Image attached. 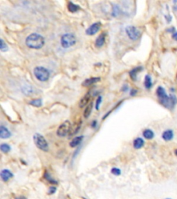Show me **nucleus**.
<instances>
[{"instance_id":"obj_1","label":"nucleus","mask_w":177,"mask_h":199,"mask_svg":"<svg viewBox=\"0 0 177 199\" xmlns=\"http://www.w3.org/2000/svg\"><path fill=\"white\" fill-rule=\"evenodd\" d=\"M156 94L160 102L163 105L164 107L168 109H172L174 107L176 102V98L174 95L168 96L166 94L165 90L163 87H158L156 90Z\"/></svg>"},{"instance_id":"obj_2","label":"nucleus","mask_w":177,"mask_h":199,"mask_svg":"<svg viewBox=\"0 0 177 199\" xmlns=\"http://www.w3.org/2000/svg\"><path fill=\"white\" fill-rule=\"evenodd\" d=\"M45 39L44 37L37 33H32L26 39V46L33 49H40L44 46Z\"/></svg>"},{"instance_id":"obj_3","label":"nucleus","mask_w":177,"mask_h":199,"mask_svg":"<svg viewBox=\"0 0 177 199\" xmlns=\"http://www.w3.org/2000/svg\"><path fill=\"white\" fill-rule=\"evenodd\" d=\"M33 141L35 145L39 149L43 151V152H47L49 149V144H48L47 140L42 135L38 133H35L33 136Z\"/></svg>"},{"instance_id":"obj_4","label":"nucleus","mask_w":177,"mask_h":199,"mask_svg":"<svg viewBox=\"0 0 177 199\" xmlns=\"http://www.w3.org/2000/svg\"><path fill=\"white\" fill-rule=\"evenodd\" d=\"M35 77L41 82H46L49 79L50 73L48 69L43 67H35L33 70Z\"/></svg>"},{"instance_id":"obj_5","label":"nucleus","mask_w":177,"mask_h":199,"mask_svg":"<svg viewBox=\"0 0 177 199\" xmlns=\"http://www.w3.org/2000/svg\"><path fill=\"white\" fill-rule=\"evenodd\" d=\"M60 43L64 49H68L75 45L76 43V37L71 33H66L63 35L60 39Z\"/></svg>"},{"instance_id":"obj_6","label":"nucleus","mask_w":177,"mask_h":199,"mask_svg":"<svg viewBox=\"0 0 177 199\" xmlns=\"http://www.w3.org/2000/svg\"><path fill=\"white\" fill-rule=\"evenodd\" d=\"M72 125L69 120H66L59 126L57 130V135L59 137H65L71 133Z\"/></svg>"},{"instance_id":"obj_7","label":"nucleus","mask_w":177,"mask_h":199,"mask_svg":"<svg viewBox=\"0 0 177 199\" xmlns=\"http://www.w3.org/2000/svg\"><path fill=\"white\" fill-rule=\"evenodd\" d=\"M126 33L131 40L136 41L141 36V32L137 28L133 26H129L125 29Z\"/></svg>"},{"instance_id":"obj_8","label":"nucleus","mask_w":177,"mask_h":199,"mask_svg":"<svg viewBox=\"0 0 177 199\" xmlns=\"http://www.w3.org/2000/svg\"><path fill=\"white\" fill-rule=\"evenodd\" d=\"M101 28V23L99 22H95V23L93 24L86 30V34L88 35H93L100 31Z\"/></svg>"},{"instance_id":"obj_9","label":"nucleus","mask_w":177,"mask_h":199,"mask_svg":"<svg viewBox=\"0 0 177 199\" xmlns=\"http://www.w3.org/2000/svg\"><path fill=\"white\" fill-rule=\"evenodd\" d=\"M106 36H107L106 33H105V32L102 33H101L99 36L97 37L96 39H95V46L96 48H98V49H100V48L104 46V44L105 43V40H106Z\"/></svg>"},{"instance_id":"obj_10","label":"nucleus","mask_w":177,"mask_h":199,"mask_svg":"<svg viewBox=\"0 0 177 199\" xmlns=\"http://www.w3.org/2000/svg\"><path fill=\"white\" fill-rule=\"evenodd\" d=\"M1 178L4 182H8V181L13 177V173L9 170H3L1 172Z\"/></svg>"},{"instance_id":"obj_11","label":"nucleus","mask_w":177,"mask_h":199,"mask_svg":"<svg viewBox=\"0 0 177 199\" xmlns=\"http://www.w3.org/2000/svg\"><path fill=\"white\" fill-rule=\"evenodd\" d=\"M100 81V77H92L88 78V79L85 80L84 82H82V86L85 87H89L91 85H92L95 83H97L98 82Z\"/></svg>"},{"instance_id":"obj_12","label":"nucleus","mask_w":177,"mask_h":199,"mask_svg":"<svg viewBox=\"0 0 177 199\" xmlns=\"http://www.w3.org/2000/svg\"><path fill=\"white\" fill-rule=\"evenodd\" d=\"M11 136V133L10 132V131L4 126H1V127H0V138L2 139H7Z\"/></svg>"},{"instance_id":"obj_13","label":"nucleus","mask_w":177,"mask_h":199,"mask_svg":"<svg viewBox=\"0 0 177 199\" xmlns=\"http://www.w3.org/2000/svg\"><path fill=\"white\" fill-rule=\"evenodd\" d=\"M162 138L165 141H170L173 139L174 138V132L172 130L168 129L163 132V134H162Z\"/></svg>"},{"instance_id":"obj_14","label":"nucleus","mask_w":177,"mask_h":199,"mask_svg":"<svg viewBox=\"0 0 177 199\" xmlns=\"http://www.w3.org/2000/svg\"><path fill=\"white\" fill-rule=\"evenodd\" d=\"M83 138H84V136H77V137H75L74 138H73L71 141L69 143L70 147L72 148L78 147V146L81 143V142L82 141Z\"/></svg>"},{"instance_id":"obj_15","label":"nucleus","mask_w":177,"mask_h":199,"mask_svg":"<svg viewBox=\"0 0 177 199\" xmlns=\"http://www.w3.org/2000/svg\"><path fill=\"white\" fill-rule=\"evenodd\" d=\"M142 70H143V67H136L134 69L131 70V71L130 72V75L131 79L132 80H134V81L136 80V78H137V74H138L139 72L141 71Z\"/></svg>"},{"instance_id":"obj_16","label":"nucleus","mask_w":177,"mask_h":199,"mask_svg":"<svg viewBox=\"0 0 177 199\" xmlns=\"http://www.w3.org/2000/svg\"><path fill=\"white\" fill-rule=\"evenodd\" d=\"M144 144H145V141L141 138H136V139L134 140L133 142L134 147L136 149H139L142 148L144 146Z\"/></svg>"},{"instance_id":"obj_17","label":"nucleus","mask_w":177,"mask_h":199,"mask_svg":"<svg viewBox=\"0 0 177 199\" xmlns=\"http://www.w3.org/2000/svg\"><path fill=\"white\" fill-rule=\"evenodd\" d=\"M91 98V95L89 94H86L84 97L81 98L80 101L79 102V106L80 108H82L85 107L86 105H88V103L89 102Z\"/></svg>"},{"instance_id":"obj_18","label":"nucleus","mask_w":177,"mask_h":199,"mask_svg":"<svg viewBox=\"0 0 177 199\" xmlns=\"http://www.w3.org/2000/svg\"><path fill=\"white\" fill-rule=\"evenodd\" d=\"M93 102H91L90 104L87 105V107L85 108L84 113H83V116H84L85 118H87L89 117V115H91V113H92L93 109Z\"/></svg>"},{"instance_id":"obj_19","label":"nucleus","mask_w":177,"mask_h":199,"mask_svg":"<svg viewBox=\"0 0 177 199\" xmlns=\"http://www.w3.org/2000/svg\"><path fill=\"white\" fill-rule=\"evenodd\" d=\"M67 9H68V11L69 12H77L78 11H79L80 8L78 5L75 4L71 2H69L67 5Z\"/></svg>"},{"instance_id":"obj_20","label":"nucleus","mask_w":177,"mask_h":199,"mask_svg":"<svg viewBox=\"0 0 177 199\" xmlns=\"http://www.w3.org/2000/svg\"><path fill=\"white\" fill-rule=\"evenodd\" d=\"M143 135L144 138H146V139H148V140L152 139L154 136V133L153 132V131H151V129H145V131H144L143 133Z\"/></svg>"},{"instance_id":"obj_21","label":"nucleus","mask_w":177,"mask_h":199,"mask_svg":"<svg viewBox=\"0 0 177 199\" xmlns=\"http://www.w3.org/2000/svg\"><path fill=\"white\" fill-rule=\"evenodd\" d=\"M81 123H82V122H81V120H80L79 122H76L74 124V127H73L72 126V129H71V133H70V135H73V134H75V133H76L78 131H79L80 129V128L81 127Z\"/></svg>"},{"instance_id":"obj_22","label":"nucleus","mask_w":177,"mask_h":199,"mask_svg":"<svg viewBox=\"0 0 177 199\" xmlns=\"http://www.w3.org/2000/svg\"><path fill=\"white\" fill-rule=\"evenodd\" d=\"M144 85H145V87L146 89H150L152 86V82H151V79L150 75H147L145 77V81H144Z\"/></svg>"},{"instance_id":"obj_23","label":"nucleus","mask_w":177,"mask_h":199,"mask_svg":"<svg viewBox=\"0 0 177 199\" xmlns=\"http://www.w3.org/2000/svg\"><path fill=\"white\" fill-rule=\"evenodd\" d=\"M0 149H1V151L4 153H9L10 151H11V148L10 147V145L6 144V143H3L0 146Z\"/></svg>"},{"instance_id":"obj_24","label":"nucleus","mask_w":177,"mask_h":199,"mask_svg":"<svg viewBox=\"0 0 177 199\" xmlns=\"http://www.w3.org/2000/svg\"><path fill=\"white\" fill-rule=\"evenodd\" d=\"M29 104L31 105H32V106H34V107H40L42 105V99L33 100H31V102H29Z\"/></svg>"},{"instance_id":"obj_25","label":"nucleus","mask_w":177,"mask_h":199,"mask_svg":"<svg viewBox=\"0 0 177 199\" xmlns=\"http://www.w3.org/2000/svg\"><path fill=\"white\" fill-rule=\"evenodd\" d=\"M0 49H1L2 52H6L9 49V47L6 44V42H4L2 39H0Z\"/></svg>"},{"instance_id":"obj_26","label":"nucleus","mask_w":177,"mask_h":199,"mask_svg":"<svg viewBox=\"0 0 177 199\" xmlns=\"http://www.w3.org/2000/svg\"><path fill=\"white\" fill-rule=\"evenodd\" d=\"M111 172H112V174H113L114 176H119L121 174V171L120 169L116 167L112 168V170H111Z\"/></svg>"},{"instance_id":"obj_27","label":"nucleus","mask_w":177,"mask_h":199,"mask_svg":"<svg viewBox=\"0 0 177 199\" xmlns=\"http://www.w3.org/2000/svg\"><path fill=\"white\" fill-rule=\"evenodd\" d=\"M101 102H102V97L99 96L98 98V99L96 100V103H95V109L96 110L99 109L100 105L101 104Z\"/></svg>"},{"instance_id":"obj_28","label":"nucleus","mask_w":177,"mask_h":199,"mask_svg":"<svg viewBox=\"0 0 177 199\" xmlns=\"http://www.w3.org/2000/svg\"><path fill=\"white\" fill-rule=\"evenodd\" d=\"M57 190V189L56 187H49V194H54L55 192V191H56Z\"/></svg>"},{"instance_id":"obj_29","label":"nucleus","mask_w":177,"mask_h":199,"mask_svg":"<svg viewBox=\"0 0 177 199\" xmlns=\"http://www.w3.org/2000/svg\"><path fill=\"white\" fill-rule=\"evenodd\" d=\"M136 93H137V91H136L134 89H131V91L130 95H131V96H132V95H135L136 94Z\"/></svg>"},{"instance_id":"obj_30","label":"nucleus","mask_w":177,"mask_h":199,"mask_svg":"<svg viewBox=\"0 0 177 199\" xmlns=\"http://www.w3.org/2000/svg\"><path fill=\"white\" fill-rule=\"evenodd\" d=\"M172 37H173V38H174V39L177 40V32L174 33V34L172 35Z\"/></svg>"},{"instance_id":"obj_31","label":"nucleus","mask_w":177,"mask_h":199,"mask_svg":"<svg viewBox=\"0 0 177 199\" xmlns=\"http://www.w3.org/2000/svg\"><path fill=\"white\" fill-rule=\"evenodd\" d=\"M16 199H27L26 197H24V196H19V197L16 198Z\"/></svg>"},{"instance_id":"obj_32","label":"nucleus","mask_w":177,"mask_h":199,"mask_svg":"<svg viewBox=\"0 0 177 199\" xmlns=\"http://www.w3.org/2000/svg\"><path fill=\"white\" fill-rule=\"evenodd\" d=\"M92 127H96V121H93L92 123Z\"/></svg>"},{"instance_id":"obj_33","label":"nucleus","mask_w":177,"mask_h":199,"mask_svg":"<svg viewBox=\"0 0 177 199\" xmlns=\"http://www.w3.org/2000/svg\"><path fill=\"white\" fill-rule=\"evenodd\" d=\"M174 153H175V155L177 156V149H176L175 151H174Z\"/></svg>"},{"instance_id":"obj_34","label":"nucleus","mask_w":177,"mask_h":199,"mask_svg":"<svg viewBox=\"0 0 177 199\" xmlns=\"http://www.w3.org/2000/svg\"><path fill=\"white\" fill-rule=\"evenodd\" d=\"M165 199H172V198H165Z\"/></svg>"}]
</instances>
